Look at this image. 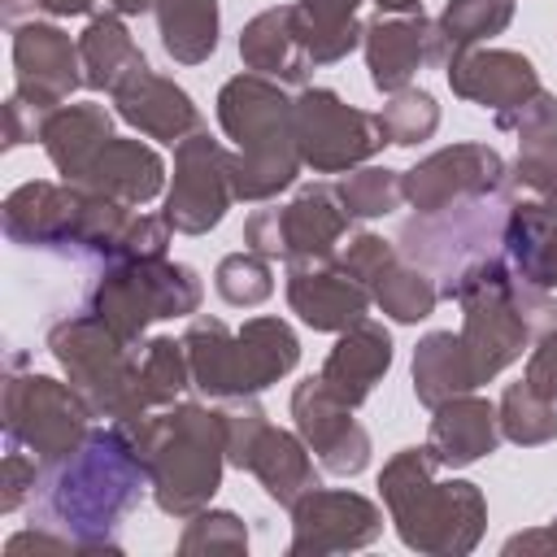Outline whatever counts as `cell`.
Returning <instances> with one entry per match:
<instances>
[{
    "label": "cell",
    "instance_id": "d6a6232c",
    "mask_svg": "<svg viewBox=\"0 0 557 557\" xmlns=\"http://www.w3.org/2000/svg\"><path fill=\"white\" fill-rule=\"evenodd\" d=\"M218 0H157V35L170 61L200 65L218 52Z\"/></svg>",
    "mask_w": 557,
    "mask_h": 557
},
{
    "label": "cell",
    "instance_id": "9c48e42d",
    "mask_svg": "<svg viewBox=\"0 0 557 557\" xmlns=\"http://www.w3.org/2000/svg\"><path fill=\"white\" fill-rule=\"evenodd\" d=\"M505 209H509V196H474L435 213H413L396 235V252L422 265L426 274H435L444 287L470 261L500 252Z\"/></svg>",
    "mask_w": 557,
    "mask_h": 557
},
{
    "label": "cell",
    "instance_id": "7402d4cb",
    "mask_svg": "<svg viewBox=\"0 0 557 557\" xmlns=\"http://www.w3.org/2000/svg\"><path fill=\"white\" fill-rule=\"evenodd\" d=\"M500 131L518 135V157L509 170V187L557 200V96L540 91L522 109L496 113Z\"/></svg>",
    "mask_w": 557,
    "mask_h": 557
},
{
    "label": "cell",
    "instance_id": "9a60e30c",
    "mask_svg": "<svg viewBox=\"0 0 557 557\" xmlns=\"http://www.w3.org/2000/svg\"><path fill=\"white\" fill-rule=\"evenodd\" d=\"M13 96H22L30 109L48 113L57 104H70L83 78L78 39H70L57 22H17L13 26Z\"/></svg>",
    "mask_w": 557,
    "mask_h": 557
},
{
    "label": "cell",
    "instance_id": "d6986e66",
    "mask_svg": "<svg viewBox=\"0 0 557 557\" xmlns=\"http://www.w3.org/2000/svg\"><path fill=\"white\" fill-rule=\"evenodd\" d=\"M287 305L305 326L339 335L370 313L374 296L339 261H322V265H287Z\"/></svg>",
    "mask_w": 557,
    "mask_h": 557
},
{
    "label": "cell",
    "instance_id": "52a82bcc",
    "mask_svg": "<svg viewBox=\"0 0 557 557\" xmlns=\"http://www.w3.org/2000/svg\"><path fill=\"white\" fill-rule=\"evenodd\" d=\"M205 283L191 265L170 257L104 261L87 292V309L104 318L126 344H144V331L161 318H196Z\"/></svg>",
    "mask_w": 557,
    "mask_h": 557
},
{
    "label": "cell",
    "instance_id": "ab89813d",
    "mask_svg": "<svg viewBox=\"0 0 557 557\" xmlns=\"http://www.w3.org/2000/svg\"><path fill=\"white\" fill-rule=\"evenodd\" d=\"M335 196L339 205L348 209V218H387L400 209L405 191H400V170H387V165H357V170H344L339 183H335Z\"/></svg>",
    "mask_w": 557,
    "mask_h": 557
},
{
    "label": "cell",
    "instance_id": "5b68a950",
    "mask_svg": "<svg viewBox=\"0 0 557 557\" xmlns=\"http://www.w3.org/2000/svg\"><path fill=\"white\" fill-rule=\"evenodd\" d=\"M218 126L235 144L231 152V191L235 200H274L287 191L305 161L292 126V96L265 74H235L218 91Z\"/></svg>",
    "mask_w": 557,
    "mask_h": 557
},
{
    "label": "cell",
    "instance_id": "603a6c76",
    "mask_svg": "<svg viewBox=\"0 0 557 557\" xmlns=\"http://www.w3.org/2000/svg\"><path fill=\"white\" fill-rule=\"evenodd\" d=\"M387 366H392V335H387V326L361 318L357 326H348V331L335 335V344H331L318 379H322V387L335 400H344L348 409H357L361 400H370V392L379 387V379L387 374Z\"/></svg>",
    "mask_w": 557,
    "mask_h": 557
},
{
    "label": "cell",
    "instance_id": "277c9868",
    "mask_svg": "<svg viewBox=\"0 0 557 557\" xmlns=\"http://www.w3.org/2000/svg\"><path fill=\"white\" fill-rule=\"evenodd\" d=\"M431 448H400L379 470V496L405 548L426 557H466L487 527V500L470 479H435Z\"/></svg>",
    "mask_w": 557,
    "mask_h": 557
},
{
    "label": "cell",
    "instance_id": "ffe728a7",
    "mask_svg": "<svg viewBox=\"0 0 557 557\" xmlns=\"http://www.w3.org/2000/svg\"><path fill=\"white\" fill-rule=\"evenodd\" d=\"M113 113L126 122V126H135L139 135H148V139H161V144H183L191 131H200V109H196V100L174 83V78H165V74H157V70H139V74H131L113 96Z\"/></svg>",
    "mask_w": 557,
    "mask_h": 557
},
{
    "label": "cell",
    "instance_id": "60d3db41",
    "mask_svg": "<svg viewBox=\"0 0 557 557\" xmlns=\"http://www.w3.org/2000/svg\"><path fill=\"white\" fill-rule=\"evenodd\" d=\"M213 292L235 305V309H252L261 300H270L274 292V270H270V257L244 248V252H226L213 270Z\"/></svg>",
    "mask_w": 557,
    "mask_h": 557
},
{
    "label": "cell",
    "instance_id": "f35d334b",
    "mask_svg": "<svg viewBox=\"0 0 557 557\" xmlns=\"http://www.w3.org/2000/svg\"><path fill=\"white\" fill-rule=\"evenodd\" d=\"M139 383H144V400L148 409H165L174 405L187 387H191V361H187V344L170 339V335H152L139 344Z\"/></svg>",
    "mask_w": 557,
    "mask_h": 557
},
{
    "label": "cell",
    "instance_id": "f907efd6",
    "mask_svg": "<svg viewBox=\"0 0 557 557\" xmlns=\"http://www.w3.org/2000/svg\"><path fill=\"white\" fill-rule=\"evenodd\" d=\"M513 553H557V518L540 531H522V535H509L505 540V557Z\"/></svg>",
    "mask_w": 557,
    "mask_h": 557
},
{
    "label": "cell",
    "instance_id": "b9f144b4",
    "mask_svg": "<svg viewBox=\"0 0 557 557\" xmlns=\"http://www.w3.org/2000/svg\"><path fill=\"white\" fill-rule=\"evenodd\" d=\"M379 122H383V135L387 144L396 148H413L422 139H431L440 131V104L431 91L422 87H405L396 96H387V104L379 109Z\"/></svg>",
    "mask_w": 557,
    "mask_h": 557
},
{
    "label": "cell",
    "instance_id": "484cf974",
    "mask_svg": "<svg viewBox=\"0 0 557 557\" xmlns=\"http://www.w3.org/2000/svg\"><path fill=\"white\" fill-rule=\"evenodd\" d=\"M113 139V113L104 104H57L39 122V144L65 183H83L96 152Z\"/></svg>",
    "mask_w": 557,
    "mask_h": 557
},
{
    "label": "cell",
    "instance_id": "d4e9b609",
    "mask_svg": "<svg viewBox=\"0 0 557 557\" xmlns=\"http://www.w3.org/2000/svg\"><path fill=\"white\" fill-rule=\"evenodd\" d=\"M505 261L535 287H557V200L531 196L513 200L505 209V235H500Z\"/></svg>",
    "mask_w": 557,
    "mask_h": 557
},
{
    "label": "cell",
    "instance_id": "7c38bea8",
    "mask_svg": "<svg viewBox=\"0 0 557 557\" xmlns=\"http://www.w3.org/2000/svg\"><path fill=\"white\" fill-rule=\"evenodd\" d=\"M231 148H222L205 126L174 144V178L161 218L174 235H209L231 209Z\"/></svg>",
    "mask_w": 557,
    "mask_h": 557
},
{
    "label": "cell",
    "instance_id": "8fae6325",
    "mask_svg": "<svg viewBox=\"0 0 557 557\" xmlns=\"http://www.w3.org/2000/svg\"><path fill=\"white\" fill-rule=\"evenodd\" d=\"M292 126H296L300 161L313 174L357 170L387 144L379 113L348 104L331 87H300V96H292Z\"/></svg>",
    "mask_w": 557,
    "mask_h": 557
},
{
    "label": "cell",
    "instance_id": "e575fe53",
    "mask_svg": "<svg viewBox=\"0 0 557 557\" xmlns=\"http://www.w3.org/2000/svg\"><path fill=\"white\" fill-rule=\"evenodd\" d=\"M239 344H244V374L252 396L278 383L283 374H292L300 361V339L283 318H248L239 326Z\"/></svg>",
    "mask_w": 557,
    "mask_h": 557
},
{
    "label": "cell",
    "instance_id": "30bf717a",
    "mask_svg": "<svg viewBox=\"0 0 557 557\" xmlns=\"http://www.w3.org/2000/svg\"><path fill=\"white\" fill-rule=\"evenodd\" d=\"M348 209L339 205L335 187L309 183L287 205L252 209L244 222V248L283 261V265H322L335 261L339 239L348 235Z\"/></svg>",
    "mask_w": 557,
    "mask_h": 557
},
{
    "label": "cell",
    "instance_id": "83f0119b",
    "mask_svg": "<svg viewBox=\"0 0 557 557\" xmlns=\"http://www.w3.org/2000/svg\"><path fill=\"white\" fill-rule=\"evenodd\" d=\"M239 57L252 74H265L274 83H305L313 61L300 44V22H296V4H274L265 13H257L252 22H244L239 30Z\"/></svg>",
    "mask_w": 557,
    "mask_h": 557
},
{
    "label": "cell",
    "instance_id": "4316f807",
    "mask_svg": "<svg viewBox=\"0 0 557 557\" xmlns=\"http://www.w3.org/2000/svg\"><path fill=\"white\" fill-rule=\"evenodd\" d=\"M187 344V361H191V387L209 400H235V396H252L248 392V374H244V344L239 331H231L222 318L196 313L183 331Z\"/></svg>",
    "mask_w": 557,
    "mask_h": 557
},
{
    "label": "cell",
    "instance_id": "1f68e13d",
    "mask_svg": "<svg viewBox=\"0 0 557 557\" xmlns=\"http://www.w3.org/2000/svg\"><path fill=\"white\" fill-rule=\"evenodd\" d=\"M479 379H474V366L466 357V344L461 335L453 331H431L418 339L413 348V396L418 405L435 409L461 392H474Z\"/></svg>",
    "mask_w": 557,
    "mask_h": 557
},
{
    "label": "cell",
    "instance_id": "3957f363",
    "mask_svg": "<svg viewBox=\"0 0 557 557\" xmlns=\"http://www.w3.org/2000/svg\"><path fill=\"white\" fill-rule=\"evenodd\" d=\"M122 431L131 435L148 470V492L165 518L187 522L222 487V470H226L222 409L200 400H174L165 409L122 422Z\"/></svg>",
    "mask_w": 557,
    "mask_h": 557
},
{
    "label": "cell",
    "instance_id": "5bb4252c",
    "mask_svg": "<svg viewBox=\"0 0 557 557\" xmlns=\"http://www.w3.org/2000/svg\"><path fill=\"white\" fill-rule=\"evenodd\" d=\"M383 535V509L348 487H313L292 505V544L287 557H326L357 553Z\"/></svg>",
    "mask_w": 557,
    "mask_h": 557
},
{
    "label": "cell",
    "instance_id": "bcb514c9",
    "mask_svg": "<svg viewBox=\"0 0 557 557\" xmlns=\"http://www.w3.org/2000/svg\"><path fill=\"white\" fill-rule=\"evenodd\" d=\"M39 457H30L26 448L9 444L4 461H0V513H17L26 500H35V487H39Z\"/></svg>",
    "mask_w": 557,
    "mask_h": 557
},
{
    "label": "cell",
    "instance_id": "f5cc1de1",
    "mask_svg": "<svg viewBox=\"0 0 557 557\" xmlns=\"http://www.w3.org/2000/svg\"><path fill=\"white\" fill-rule=\"evenodd\" d=\"M39 4L35 0H0V17H4V26H17V22H30L26 13H35Z\"/></svg>",
    "mask_w": 557,
    "mask_h": 557
},
{
    "label": "cell",
    "instance_id": "c3c4849f",
    "mask_svg": "<svg viewBox=\"0 0 557 557\" xmlns=\"http://www.w3.org/2000/svg\"><path fill=\"white\" fill-rule=\"evenodd\" d=\"M26 553H48V557H61V553H83L70 535L52 531V527H26L17 535L4 540V557H26Z\"/></svg>",
    "mask_w": 557,
    "mask_h": 557
},
{
    "label": "cell",
    "instance_id": "cb8c5ba5",
    "mask_svg": "<svg viewBox=\"0 0 557 557\" xmlns=\"http://www.w3.org/2000/svg\"><path fill=\"white\" fill-rule=\"evenodd\" d=\"M496 444H500V418H496L492 400H483L474 392H461V396L431 409L426 448L440 461V470L474 466L479 457L496 453Z\"/></svg>",
    "mask_w": 557,
    "mask_h": 557
},
{
    "label": "cell",
    "instance_id": "816d5d0a",
    "mask_svg": "<svg viewBox=\"0 0 557 557\" xmlns=\"http://www.w3.org/2000/svg\"><path fill=\"white\" fill-rule=\"evenodd\" d=\"M35 4H39V13H48V17H83V13L96 9V0H35Z\"/></svg>",
    "mask_w": 557,
    "mask_h": 557
},
{
    "label": "cell",
    "instance_id": "8d00e7d4",
    "mask_svg": "<svg viewBox=\"0 0 557 557\" xmlns=\"http://www.w3.org/2000/svg\"><path fill=\"white\" fill-rule=\"evenodd\" d=\"M513 22V0H448L444 13L435 17L440 26V57L448 61L453 52L479 48L492 35H500Z\"/></svg>",
    "mask_w": 557,
    "mask_h": 557
},
{
    "label": "cell",
    "instance_id": "681fc988",
    "mask_svg": "<svg viewBox=\"0 0 557 557\" xmlns=\"http://www.w3.org/2000/svg\"><path fill=\"white\" fill-rule=\"evenodd\" d=\"M39 122H44L39 109H30L22 96H9L4 100V148H17V144L39 139Z\"/></svg>",
    "mask_w": 557,
    "mask_h": 557
},
{
    "label": "cell",
    "instance_id": "836d02e7",
    "mask_svg": "<svg viewBox=\"0 0 557 557\" xmlns=\"http://www.w3.org/2000/svg\"><path fill=\"white\" fill-rule=\"evenodd\" d=\"M357 9L361 0H296L300 44L313 65H335L361 44L366 22L357 17Z\"/></svg>",
    "mask_w": 557,
    "mask_h": 557
},
{
    "label": "cell",
    "instance_id": "f546056e",
    "mask_svg": "<svg viewBox=\"0 0 557 557\" xmlns=\"http://www.w3.org/2000/svg\"><path fill=\"white\" fill-rule=\"evenodd\" d=\"M244 470L265 487L270 500H278L283 509H292L305 492L322 487L318 483V470H313V457H309V444L300 440V431H283V426H270L257 435V444L248 448V461Z\"/></svg>",
    "mask_w": 557,
    "mask_h": 557
},
{
    "label": "cell",
    "instance_id": "f6af8a7d",
    "mask_svg": "<svg viewBox=\"0 0 557 557\" xmlns=\"http://www.w3.org/2000/svg\"><path fill=\"white\" fill-rule=\"evenodd\" d=\"M357 283H366V287H374V278L396 261V239H383V235H374V231H357V235H348V244H344V252L335 257Z\"/></svg>",
    "mask_w": 557,
    "mask_h": 557
},
{
    "label": "cell",
    "instance_id": "7a4b0ae2",
    "mask_svg": "<svg viewBox=\"0 0 557 557\" xmlns=\"http://www.w3.org/2000/svg\"><path fill=\"white\" fill-rule=\"evenodd\" d=\"M440 296L461 305V344L479 383H492L505 366H513L544 331L557 326V300L527 283L505 252L470 261L457 278L440 287Z\"/></svg>",
    "mask_w": 557,
    "mask_h": 557
},
{
    "label": "cell",
    "instance_id": "11a10c76",
    "mask_svg": "<svg viewBox=\"0 0 557 557\" xmlns=\"http://www.w3.org/2000/svg\"><path fill=\"white\" fill-rule=\"evenodd\" d=\"M379 4V13H418L422 9V0H374Z\"/></svg>",
    "mask_w": 557,
    "mask_h": 557
},
{
    "label": "cell",
    "instance_id": "e0dca14e",
    "mask_svg": "<svg viewBox=\"0 0 557 557\" xmlns=\"http://www.w3.org/2000/svg\"><path fill=\"white\" fill-rule=\"evenodd\" d=\"M366 48V70L374 91L396 96L405 87H413V74L431 61L444 65L440 57V26L418 9V13H379L374 22H366L361 35Z\"/></svg>",
    "mask_w": 557,
    "mask_h": 557
},
{
    "label": "cell",
    "instance_id": "8992f818",
    "mask_svg": "<svg viewBox=\"0 0 557 557\" xmlns=\"http://www.w3.org/2000/svg\"><path fill=\"white\" fill-rule=\"evenodd\" d=\"M48 352L74 383V392L91 405L96 418L131 422L152 413L139 383V344H126L104 318L91 309L70 313L48 326Z\"/></svg>",
    "mask_w": 557,
    "mask_h": 557
},
{
    "label": "cell",
    "instance_id": "d590c367",
    "mask_svg": "<svg viewBox=\"0 0 557 557\" xmlns=\"http://www.w3.org/2000/svg\"><path fill=\"white\" fill-rule=\"evenodd\" d=\"M370 296H374V305H379L392 322L413 326V322H422V318L435 313V305H440V283H435V274H426L422 265H413V261H405V257L396 252V261L374 278Z\"/></svg>",
    "mask_w": 557,
    "mask_h": 557
},
{
    "label": "cell",
    "instance_id": "ee69618b",
    "mask_svg": "<svg viewBox=\"0 0 557 557\" xmlns=\"http://www.w3.org/2000/svg\"><path fill=\"white\" fill-rule=\"evenodd\" d=\"M222 422H226V466L244 470L248 448L257 444V435L265 431L270 418L252 396H235V400H222Z\"/></svg>",
    "mask_w": 557,
    "mask_h": 557
},
{
    "label": "cell",
    "instance_id": "db71d44e",
    "mask_svg": "<svg viewBox=\"0 0 557 557\" xmlns=\"http://www.w3.org/2000/svg\"><path fill=\"white\" fill-rule=\"evenodd\" d=\"M109 9L122 17H139V13H157V0H109Z\"/></svg>",
    "mask_w": 557,
    "mask_h": 557
},
{
    "label": "cell",
    "instance_id": "74e56055",
    "mask_svg": "<svg viewBox=\"0 0 557 557\" xmlns=\"http://www.w3.org/2000/svg\"><path fill=\"white\" fill-rule=\"evenodd\" d=\"M496 418H500V440H509L518 448H540V444L557 440V400L540 396L527 379H518L500 392Z\"/></svg>",
    "mask_w": 557,
    "mask_h": 557
},
{
    "label": "cell",
    "instance_id": "4fadbf2b",
    "mask_svg": "<svg viewBox=\"0 0 557 557\" xmlns=\"http://www.w3.org/2000/svg\"><path fill=\"white\" fill-rule=\"evenodd\" d=\"M400 191L418 213L448 209L474 196H509V165L487 144H448L400 170Z\"/></svg>",
    "mask_w": 557,
    "mask_h": 557
},
{
    "label": "cell",
    "instance_id": "2e32d148",
    "mask_svg": "<svg viewBox=\"0 0 557 557\" xmlns=\"http://www.w3.org/2000/svg\"><path fill=\"white\" fill-rule=\"evenodd\" d=\"M292 426L300 431V440L309 444V453L318 457V466L326 474H339V479H352L370 466V431L352 418V409L344 400H335L318 374L300 379L292 387Z\"/></svg>",
    "mask_w": 557,
    "mask_h": 557
},
{
    "label": "cell",
    "instance_id": "f1b7e54d",
    "mask_svg": "<svg viewBox=\"0 0 557 557\" xmlns=\"http://www.w3.org/2000/svg\"><path fill=\"white\" fill-rule=\"evenodd\" d=\"M83 187H91V191H100V196H109V200H122V205H131V209H139V205H148V200H157V196L165 191V161L157 157V148H148V144H139V139L113 135V139L96 152L91 170L83 174Z\"/></svg>",
    "mask_w": 557,
    "mask_h": 557
},
{
    "label": "cell",
    "instance_id": "4dcf8cb0",
    "mask_svg": "<svg viewBox=\"0 0 557 557\" xmlns=\"http://www.w3.org/2000/svg\"><path fill=\"white\" fill-rule=\"evenodd\" d=\"M78 57H83V78L91 91H117L131 74H139L148 61L139 52V44L131 39L126 30V17L122 13H96L87 22V30L78 35Z\"/></svg>",
    "mask_w": 557,
    "mask_h": 557
},
{
    "label": "cell",
    "instance_id": "ba28073f",
    "mask_svg": "<svg viewBox=\"0 0 557 557\" xmlns=\"http://www.w3.org/2000/svg\"><path fill=\"white\" fill-rule=\"evenodd\" d=\"M22 357L9 361L4 387H0V426L4 440L39 457V466H52L70 457L87 435H91V405L74 392V383L17 370Z\"/></svg>",
    "mask_w": 557,
    "mask_h": 557
},
{
    "label": "cell",
    "instance_id": "44dd1931",
    "mask_svg": "<svg viewBox=\"0 0 557 557\" xmlns=\"http://www.w3.org/2000/svg\"><path fill=\"white\" fill-rule=\"evenodd\" d=\"M78 205V183H48V178H30L22 187H13L4 196L0 222L9 244L17 248H35V252H65V235H70V218Z\"/></svg>",
    "mask_w": 557,
    "mask_h": 557
},
{
    "label": "cell",
    "instance_id": "7dc6e473",
    "mask_svg": "<svg viewBox=\"0 0 557 557\" xmlns=\"http://www.w3.org/2000/svg\"><path fill=\"white\" fill-rule=\"evenodd\" d=\"M522 379H527L540 396L557 400V326L535 339V348L527 352V374H522Z\"/></svg>",
    "mask_w": 557,
    "mask_h": 557
},
{
    "label": "cell",
    "instance_id": "7bdbcfd3",
    "mask_svg": "<svg viewBox=\"0 0 557 557\" xmlns=\"http://www.w3.org/2000/svg\"><path fill=\"white\" fill-rule=\"evenodd\" d=\"M178 553L183 557H209V553L239 557V553H248V527L239 522V513L205 505L200 513L187 518V527L178 535Z\"/></svg>",
    "mask_w": 557,
    "mask_h": 557
},
{
    "label": "cell",
    "instance_id": "6da1fadb",
    "mask_svg": "<svg viewBox=\"0 0 557 557\" xmlns=\"http://www.w3.org/2000/svg\"><path fill=\"white\" fill-rule=\"evenodd\" d=\"M148 492V470L122 422L91 426V435L61 461L44 466L35 487V518L70 535L83 553L122 557L117 527Z\"/></svg>",
    "mask_w": 557,
    "mask_h": 557
},
{
    "label": "cell",
    "instance_id": "ac0fdd59",
    "mask_svg": "<svg viewBox=\"0 0 557 557\" xmlns=\"http://www.w3.org/2000/svg\"><path fill=\"white\" fill-rule=\"evenodd\" d=\"M444 78L453 87V96L479 104V109H492L496 113H509V109H522L531 96H540V70L531 65V57L513 52V48H466V52H453L444 61Z\"/></svg>",
    "mask_w": 557,
    "mask_h": 557
}]
</instances>
